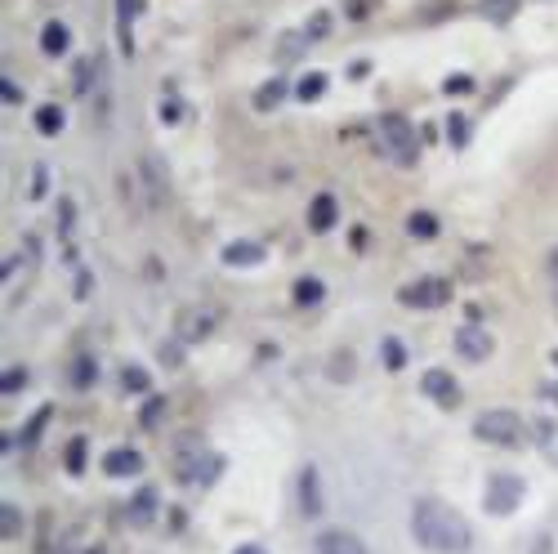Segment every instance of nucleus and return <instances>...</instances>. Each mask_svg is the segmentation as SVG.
I'll return each mask as SVG.
<instances>
[{"label": "nucleus", "instance_id": "1", "mask_svg": "<svg viewBox=\"0 0 558 554\" xmlns=\"http://www.w3.org/2000/svg\"><path fill=\"white\" fill-rule=\"evenodd\" d=\"M411 537L416 546H425L429 554H469L474 550V528L456 505L438 501V496H420L411 505Z\"/></svg>", "mask_w": 558, "mask_h": 554}, {"label": "nucleus", "instance_id": "2", "mask_svg": "<svg viewBox=\"0 0 558 554\" xmlns=\"http://www.w3.org/2000/svg\"><path fill=\"white\" fill-rule=\"evenodd\" d=\"M375 143H380L384 157L407 166V170L420 161V135L411 130V121L402 117V112H384V117L375 121Z\"/></svg>", "mask_w": 558, "mask_h": 554}, {"label": "nucleus", "instance_id": "3", "mask_svg": "<svg viewBox=\"0 0 558 554\" xmlns=\"http://www.w3.org/2000/svg\"><path fill=\"white\" fill-rule=\"evenodd\" d=\"M474 434L492 447H523L532 438V425L518 412H509V407H492V412H483L474 420Z\"/></svg>", "mask_w": 558, "mask_h": 554}, {"label": "nucleus", "instance_id": "4", "mask_svg": "<svg viewBox=\"0 0 558 554\" xmlns=\"http://www.w3.org/2000/svg\"><path fill=\"white\" fill-rule=\"evenodd\" d=\"M219 474H224V456L206 452V447H197L192 456H188V447H184V456H179V465H175V479L188 483V487H210Z\"/></svg>", "mask_w": 558, "mask_h": 554}, {"label": "nucleus", "instance_id": "5", "mask_svg": "<svg viewBox=\"0 0 558 554\" xmlns=\"http://www.w3.org/2000/svg\"><path fill=\"white\" fill-rule=\"evenodd\" d=\"M523 492H527V483L518 479V474H492V479H487L483 510L496 514V519H505V514H514L518 505H523Z\"/></svg>", "mask_w": 558, "mask_h": 554}, {"label": "nucleus", "instance_id": "6", "mask_svg": "<svg viewBox=\"0 0 558 554\" xmlns=\"http://www.w3.org/2000/svg\"><path fill=\"white\" fill-rule=\"evenodd\" d=\"M447 300H451L447 277H416V282L398 286V304H407V309H442Z\"/></svg>", "mask_w": 558, "mask_h": 554}, {"label": "nucleus", "instance_id": "7", "mask_svg": "<svg viewBox=\"0 0 558 554\" xmlns=\"http://www.w3.org/2000/svg\"><path fill=\"white\" fill-rule=\"evenodd\" d=\"M219 327V313L215 309H184L175 318V340L179 345H201V340H210Z\"/></svg>", "mask_w": 558, "mask_h": 554}, {"label": "nucleus", "instance_id": "8", "mask_svg": "<svg viewBox=\"0 0 558 554\" xmlns=\"http://www.w3.org/2000/svg\"><path fill=\"white\" fill-rule=\"evenodd\" d=\"M420 389H425V398H429V403H438L442 412L460 407V385H456V376H451V371H442V367L425 371V376H420Z\"/></svg>", "mask_w": 558, "mask_h": 554}, {"label": "nucleus", "instance_id": "9", "mask_svg": "<svg viewBox=\"0 0 558 554\" xmlns=\"http://www.w3.org/2000/svg\"><path fill=\"white\" fill-rule=\"evenodd\" d=\"M492 349H496V340L487 336L478 322H465V327L456 331V353L465 362H487V358H492Z\"/></svg>", "mask_w": 558, "mask_h": 554}, {"label": "nucleus", "instance_id": "10", "mask_svg": "<svg viewBox=\"0 0 558 554\" xmlns=\"http://www.w3.org/2000/svg\"><path fill=\"white\" fill-rule=\"evenodd\" d=\"M313 554H371V550H367V541H362L358 532H349V528H326V532H317Z\"/></svg>", "mask_w": 558, "mask_h": 554}, {"label": "nucleus", "instance_id": "11", "mask_svg": "<svg viewBox=\"0 0 558 554\" xmlns=\"http://www.w3.org/2000/svg\"><path fill=\"white\" fill-rule=\"evenodd\" d=\"M161 514V496L157 487H139V492H130V501H125V519L134 523V528H152V519Z\"/></svg>", "mask_w": 558, "mask_h": 554}, {"label": "nucleus", "instance_id": "12", "mask_svg": "<svg viewBox=\"0 0 558 554\" xmlns=\"http://www.w3.org/2000/svg\"><path fill=\"white\" fill-rule=\"evenodd\" d=\"M219 260H224V269H255V264H264V242H228L224 251H219Z\"/></svg>", "mask_w": 558, "mask_h": 554}, {"label": "nucleus", "instance_id": "13", "mask_svg": "<svg viewBox=\"0 0 558 554\" xmlns=\"http://www.w3.org/2000/svg\"><path fill=\"white\" fill-rule=\"evenodd\" d=\"M143 456L134 452V447H112L108 456H103V474L108 479H134V474H143Z\"/></svg>", "mask_w": 558, "mask_h": 554}, {"label": "nucleus", "instance_id": "14", "mask_svg": "<svg viewBox=\"0 0 558 554\" xmlns=\"http://www.w3.org/2000/svg\"><path fill=\"white\" fill-rule=\"evenodd\" d=\"M335 224H340V202L331 193H317L309 206V233H331Z\"/></svg>", "mask_w": 558, "mask_h": 554}, {"label": "nucleus", "instance_id": "15", "mask_svg": "<svg viewBox=\"0 0 558 554\" xmlns=\"http://www.w3.org/2000/svg\"><path fill=\"white\" fill-rule=\"evenodd\" d=\"M300 510L309 519L322 514V474H317V465H304L300 470Z\"/></svg>", "mask_w": 558, "mask_h": 554}, {"label": "nucleus", "instance_id": "16", "mask_svg": "<svg viewBox=\"0 0 558 554\" xmlns=\"http://www.w3.org/2000/svg\"><path fill=\"white\" fill-rule=\"evenodd\" d=\"M50 420H54V407H50V403H45V407H36V412L27 416L23 434L14 438V447H27V452H32V447L41 443V434H45V429H50Z\"/></svg>", "mask_w": 558, "mask_h": 554}, {"label": "nucleus", "instance_id": "17", "mask_svg": "<svg viewBox=\"0 0 558 554\" xmlns=\"http://www.w3.org/2000/svg\"><path fill=\"white\" fill-rule=\"evenodd\" d=\"M532 443L541 447V456L550 465H558V420H532Z\"/></svg>", "mask_w": 558, "mask_h": 554}, {"label": "nucleus", "instance_id": "18", "mask_svg": "<svg viewBox=\"0 0 558 554\" xmlns=\"http://www.w3.org/2000/svg\"><path fill=\"white\" fill-rule=\"evenodd\" d=\"M134 14H139V0H117V36H121V54H134Z\"/></svg>", "mask_w": 558, "mask_h": 554}, {"label": "nucleus", "instance_id": "19", "mask_svg": "<svg viewBox=\"0 0 558 554\" xmlns=\"http://www.w3.org/2000/svg\"><path fill=\"white\" fill-rule=\"evenodd\" d=\"M85 465H90V443H85V434H76L72 443H67V452H63V470L72 474V479H81Z\"/></svg>", "mask_w": 558, "mask_h": 554}, {"label": "nucleus", "instance_id": "20", "mask_svg": "<svg viewBox=\"0 0 558 554\" xmlns=\"http://www.w3.org/2000/svg\"><path fill=\"white\" fill-rule=\"evenodd\" d=\"M407 233L416 237V242H434V237H438V215H434V210H411V215H407Z\"/></svg>", "mask_w": 558, "mask_h": 554}, {"label": "nucleus", "instance_id": "21", "mask_svg": "<svg viewBox=\"0 0 558 554\" xmlns=\"http://www.w3.org/2000/svg\"><path fill=\"white\" fill-rule=\"evenodd\" d=\"M474 14L487 23H509L518 14V0H474Z\"/></svg>", "mask_w": 558, "mask_h": 554}, {"label": "nucleus", "instance_id": "22", "mask_svg": "<svg viewBox=\"0 0 558 554\" xmlns=\"http://www.w3.org/2000/svg\"><path fill=\"white\" fill-rule=\"evenodd\" d=\"M67 45H72V32H67L63 23H45V32H41V50L50 54V59H63Z\"/></svg>", "mask_w": 558, "mask_h": 554}, {"label": "nucleus", "instance_id": "23", "mask_svg": "<svg viewBox=\"0 0 558 554\" xmlns=\"http://www.w3.org/2000/svg\"><path fill=\"white\" fill-rule=\"evenodd\" d=\"M94 380H99V362H94V353H76L72 358V389H94Z\"/></svg>", "mask_w": 558, "mask_h": 554}, {"label": "nucleus", "instance_id": "24", "mask_svg": "<svg viewBox=\"0 0 558 554\" xmlns=\"http://www.w3.org/2000/svg\"><path fill=\"white\" fill-rule=\"evenodd\" d=\"M322 295H326L322 277H295V304H300V309H313V304H322Z\"/></svg>", "mask_w": 558, "mask_h": 554}, {"label": "nucleus", "instance_id": "25", "mask_svg": "<svg viewBox=\"0 0 558 554\" xmlns=\"http://www.w3.org/2000/svg\"><path fill=\"white\" fill-rule=\"evenodd\" d=\"M286 90H291V85H286L282 76H273V81H268V85H259V90H255V108H259V112L277 108V103L286 99Z\"/></svg>", "mask_w": 558, "mask_h": 554}, {"label": "nucleus", "instance_id": "26", "mask_svg": "<svg viewBox=\"0 0 558 554\" xmlns=\"http://www.w3.org/2000/svg\"><path fill=\"white\" fill-rule=\"evenodd\" d=\"M63 126H67V117H63L59 103H45V108H36V130H41V135H63Z\"/></svg>", "mask_w": 558, "mask_h": 554}, {"label": "nucleus", "instance_id": "27", "mask_svg": "<svg viewBox=\"0 0 558 554\" xmlns=\"http://www.w3.org/2000/svg\"><path fill=\"white\" fill-rule=\"evenodd\" d=\"M322 94H326V72H309L295 81V99L300 103H313V99H322Z\"/></svg>", "mask_w": 558, "mask_h": 554}, {"label": "nucleus", "instance_id": "28", "mask_svg": "<svg viewBox=\"0 0 558 554\" xmlns=\"http://www.w3.org/2000/svg\"><path fill=\"white\" fill-rule=\"evenodd\" d=\"M121 389H125V394H152V371L121 367Z\"/></svg>", "mask_w": 558, "mask_h": 554}, {"label": "nucleus", "instance_id": "29", "mask_svg": "<svg viewBox=\"0 0 558 554\" xmlns=\"http://www.w3.org/2000/svg\"><path fill=\"white\" fill-rule=\"evenodd\" d=\"M0 537L5 541H18L23 537V510H18V505H0Z\"/></svg>", "mask_w": 558, "mask_h": 554}, {"label": "nucleus", "instance_id": "30", "mask_svg": "<svg viewBox=\"0 0 558 554\" xmlns=\"http://www.w3.org/2000/svg\"><path fill=\"white\" fill-rule=\"evenodd\" d=\"M380 362H384L389 371H402V367H407V345H402L398 336H389V340L380 345Z\"/></svg>", "mask_w": 558, "mask_h": 554}, {"label": "nucleus", "instance_id": "31", "mask_svg": "<svg viewBox=\"0 0 558 554\" xmlns=\"http://www.w3.org/2000/svg\"><path fill=\"white\" fill-rule=\"evenodd\" d=\"M166 407H170L166 394H152L148 403H143V412H139V425H143V429H157L161 420H166Z\"/></svg>", "mask_w": 558, "mask_h": 554}, {"label": "nucleus", "instance_id": "32", "mask_svg": "<svg viewBox=\"0 0 558 554\" xmlns=\"http://www.w3.org/2000/svg\"><path fill=\"white\" fill-rule=\"evenodd\" d=\"M23 389H27V367H9L5 371V376H0V394H23Z\"/></svg>", "mask_w": 558, "mask_h": 554}, {"label": "nucleus", "instance_id": "33", "mask_svg": "<svg viewBox=\"0 0 558 554\" xmlns=\"http://www.w3.org/2000/svg\"><path fill=\"white\" fill-rule=\"evenodd\" d=\"M447 139L456 143V148H465V143H469V121H465V112H451V117H447Z\"/></svg>", "mask_w": 558, "mask_h": 554}, {"label": "nucleus", "instance_id": "34", "mask_svg": "<svg viewBox=\"0 0 558 554\" xmlns=\"http://www.w3.org/2000/svg\"><path fill=\"white\" fill-rule=\"evenodd\" d=\"M45 193H50V170H45V166H32V184H27V197H32V202H41Z\"/></svg>", "mask_w": 558, "mask_h": 554}, {"label": "nucleus", "instance_id": "35", "mask_svg": "<svg viewBox=\"0 0 558 554\" xmlns=\"http://www.w3.org/2000/svg\"><path fill=\"white\" fill-rule=\"evenodd\" d=\"M331 27H335L331 9H317V14L309 18V32H304V36H309V41H317V36H326V32H331Z\"/></svg>", "mask_w": 558, "mask_h": 554}, {"label": "nucleus", "instance_id": "36", "mask_svg": "<svg viewBox=\"0 0 558 554\" xmlns=\"http://www.w3.org/2000/svg\"><path fill=\"white\" fill-rule=\"evenodd\" d=\"M90 85H94V63H81V68H76V81H72L76 99H85V94H90Z\"/></svg>", "mask_w": 558, "mask_h": 554}, {"label": "nucleus", "instance_id": "37", "mask_svg": "<svg viewBox=\"0 0 558 554\" xmlns=\"http://www.w3.org/2000/svg\"><path fill=\"white\" fill-rule=\"evenodd\" d=\"M72 219H76V206H72V197H63V202H59V237H63V242L72 237Z\"/></svg>", "mask_w": 558, "mask_h": 554}, {"label": "nucleus", "instance_id": "38", "mask_svg": "<svg viewBox=\"0 0 558 554\" xmlns=\"http://www.w3.org/2000/svg\"><path fill=\"white\" fill-rule=\"evenodd\" d=\"M90 291H94V273H90V269H76L72 295H76V300H90Z\"/></svg>", "mask_w": 558, "mask_h": 554}, {"label": "nucleus", "instance_id": "39", "mask_svg": "<svg viewBox=\"0 0 558 554\" xmlns=\"http://www.w3.org/2000/svg\"><path fill=\"white\" fill-rule=\"evenodd\" d=\"M161 117H166L170 126H175V121H184V99H175V94H170V99L161 103Z\"/></svg>", "mask_w": 558, "mask_h": 554}, {"label": "nucleus", "instance_id": "40", "mask_svg": "<svg viewBox=\"0 0 558 554\" xmlns=\"http://www.w3.org/2000/svg\"><path fill=\"white\" fill-rule=\"evenodd\" d=\"M0 103H9V108H14V103H23V90H18V85L9 81V76L0 81Z\"/></svg>", "mask_w": 558, "mask_h": 554}, {"label": "nucleus", "instance_id": "41", "mask_svg": "<svg viewBox=\"0 0 558 554\" xmlns=\"http://www.w3.org/2000/svg\"><path fill=\"white\" fill-rule=\"evenodd\" d=\"M474 90V76H447V94H469Z\"/></svg>", "mask_w": 558, "mask_h": 554}, {"label": "nucleus", "instance_id": "42", "mask_svg": "<svg viewBox=\"0 0 558 554\" xmlns=\"http://www.w3.org/2000/svg\"><path fill=\"white\" fill-rule=\"evenodd\" d=\"M166 353H161V362H166V367H179V340H170V345H161Z\"/></svg>", "mask_w": 558, "mask_h": 554}, {"label": "nucleus", "instance_id": "43", "mask_svg": "<svg viewBox=\"0 0 558 554\" xmlns=\"http://www.w3.org/2000/svg\"><path fill=\"white\" fill-rule=\"evenodd\" d=\"M349 242H353V251H367L371 233H367V228H353V233H349Z\"/></svg>", "mask_w": 558, "mask_h": 554}, {"label": "nucleus", "instance_id": "44", "mask_svg": "<svg viewBox=\"0 0 558 554\" xmlns=\"http://www.w3.org/2000/svg\"><path fill=\"white\" fill-rule=\"evenodd\" d=\"M541 398H545V403H554V407H558V380H545V385H541Z\"/></svg>", "mask_w": 558, "mask_h": 554}, {"label": "nucleus", "instance_id": "45", "mask_svg": "<svg viewBox=\"0 0 558 554\" xmlns=\"http://www.w3.org/2000/svg\"><path fill=\"white\" fill-rule=\"evenodd\" d=\"M371 72V63L367 59H358V63H353V68H349V76H353V81H362V76H367Z\"/></svg>", "mask_w": 558, "mask_h": 554}, {"label": "nucleus", "instance_id": "46", "mask_svg": "<svg viewBox=\"0 0 558 554\" xmlns=\"http://www.w3.org/2000/svg\"><path fill=\"white\" fill-rule=\"evenodd\" d=\"M233 554H268V550H264V546H255V541H246V546H237Z\"/></svg>", "mask_w": 558, "mask_h": 554}, {"label": "nucleus", "instance_id": "47", "mask_svg": "<svg viewBox=\"0 0 558 554\" xmlns=\"http://www.w3.org/2000/svg\"><path fill=\"white\" fill-rule=\"evenodd\" d=\"M550 273L558 277V246H554V251H550Z\"/></svg>", "mask_w": 558, "mask_h": 554}, {"label": "nucleus", "instance_id": "48", "mask_svg": "<svg viewBox=\"0 0 558 554\" xmlns=\"http://www.w3.org/2000/svg\"><path fill=\"white\" fill-rule=\"evenodd\" d=\"M85 554H103V546H85Z\"/></svg>", "mask_w": 558, "mask_h": 554}]
</instances>
